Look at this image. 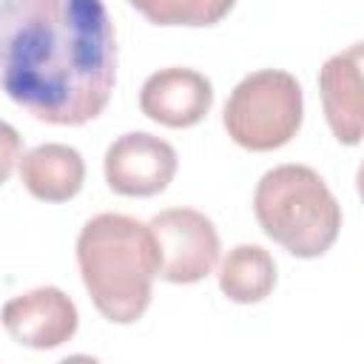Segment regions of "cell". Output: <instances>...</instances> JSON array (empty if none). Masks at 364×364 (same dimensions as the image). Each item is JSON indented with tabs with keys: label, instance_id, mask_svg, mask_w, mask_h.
<instances>
[{
	"label": "cell",
	"instance_id": "cell-8",
	"mask_svg": "<svg viewBox=\"0 0 364 364\" xmlns=\"http://www.w3.org/2000/svg\"><path fill=\"white\" fill-rule=\"evenodd\" d=\"M213 108V85L196 68H159L139 88V111L165 128H193Z\"/></svg>",
	"mask_w": 364,
	"mask_h": 364
},
{
	"label": "cell",
	"instance_id": "cell-4",
	"mask_svg": "<svg viewBox=\"0 0 364 364\" xmlns=\"http://www.w3.org/2000/svg\"><path fill=\"white\" fill-rule=\"evenodd\" d=\"M301 119V82L282 68H259L242 77L222 111V125L228 136L239 148L256 154L284 148L299 134Z\"/></svg>",
	"mask_w": 364,
	"mask_h": 364
},
{
	"label": "cell",
	"instance_id": "cell-2",
	"mask_svg": "<svg viewBox=\"0 0 364 364\" xmlns=\"http://www.w3.org/2000/svg\"><path fill=\"white\" fill-rule=\"evenodd\" d=\"M77 267L82 284L111 324H134L145 316L159 250L148 222L125 213H97L77 236Z\"/></svg>",
	"mask_w": 364,
	"mask_h": 364
},
{
	"label": "cell",
	"instance_id": "cell-5",
	"mask_svg": "<svg viewBox=\"0 0 364 364\" xmlns=\"http://www.w3.org/2000/svg\"><path fill=\"white\" fill-rule=\"evenodd\" d=\"M159 250V279L171 284H196L219 264V230L193 208H168L148 222Z\"/></svg>",
	"mask_w": 364,
	"mask_h": 364
},
{
	"label": "cell",
	"instance_id": "cell-10",
	"mask_svg": "<svg viewBox=\"0 0 364 364\" xmlns=\"http://www.w3.org/2000/svg\"><path fill=\"white\" fill-rule=\"evenodd\" d=\"M23 188L40 202H68L82 191V154L63 142H43L26 151L17 162Z\"/></svg>",
	"mask_w": 364,
	"mask_h": 364
},
{
	"label": "cell",
	"instance_id": "cell-6",
	"mask_svg": "<svg viewBox=\"0 0 364 364\" xmlns=\"http://www.w3.org/2000/svg\"><path fill=\"white\" fill-rule=\"evenodd\" d=\"M176 165L179 159L173 145L148 131H128L117 136L102 159L108 188L131 199L162 193L176 176Z\"/></svg>",
	"mask_w": 364,
	"mask_h": 364
},
{
	"label": "cell",
	"instance_id": "cell-7",
	"mask_svg": "<svg viewBox=\"0 0 364 364\" xmlns=\"http://www.w3.org/2000/svg\"><path fill=\"white\" fill-rule=\"evenodd\" d=\"M0 321L20 347L54 350L74 338L80 313L60 287L43 284L9 299L0 310Z\"/></svg>",
	"mask_w": 364,
	"mask_h": 364
},
{
	"label": "cell",
	"instance_id": "cell-3",
	"mask_svg": "<svg viewBox=\"0 0 364 364\" xmlns=\"http://www.w3.org/2000/svg\"><path fill=\"white\" fill-rule=\"evenodd\" d=\"M253 213L267 239L296 259L324 256L341 230V205L310 165H276L256 182Z\"/></svg>",
	"mask_w": 364,
	"mask_h": 364
},
{
	"label": "cell",
	"instance_id": "cell-13",
	"mask_svg": "<svg viewBox=\"0 0 364 364\" xmlns=\"http://www.w3.org/2000/svg\"><path fill=\"white\" fill-rule=\"evenodd\" d=\"M20 156H23V139H20L17 128L9 125L6 119H0V185L9 182Z\"/></svg>",
	"mask_w": 364,
	"mask_h": 364
},
{
	"label": "cell",
	"instance_id": "cell-11",
	"mask_svg": "<svg viewBox=\"0 0 364 364\" xmlns=\"http://www.w3.org/2000/svg\"><path fill=\"white\" fill-rule=\"evenodd\" d=\"M219 290L236 304H259L276 287V262L262 245H236L219 262Z\"/></svg>",
	"mask_w": 364,
	"mask_h": 364
},
{
	"label": "cell",
	"instance_id": "cell-12",
	"mask_svg": "<svg viewBox=\"0 0 364 364\" xmlns=\"http://www.w3.org/2000/svg\"><path fill=\"white\" fill-rule=\"evenodd\" d=\"M154 26H188L205 28L225 20L236 0H128Z\"/></svg>",
	"mask_w": 364,
	"mask_h": 364
},
{
	"label": "cell",
	"instance_id": "cell-9",
	"mask_svg": "<svg viewBox=\"0 0 364 364\" xmlns=\"http://www.w3.org/2000/svg\"><path fill=\"white\" fill-rule=\"evenodd\" d=\"M324 119L341 145H358L364 134L361 102V43L333 54L318 71Z\"/></svg>",
	"mask_w": 364,
	"mask_h": 364
},
{
	"label": "cell",
	"instance_id": "cell-1",
	"mask_svg": "<svg viewBox=\"0 0 364 364\" xmlns=\"http://www.w3.org/2000/svg\"><path fill=\"white\" fill-rule=\"evenodd\" d=\"M117 82L102 0H0V91L48 125L97 119Z\"/></svg>",
	"mask_w": 364,
	"mask_h": 364
}]
</instances>
